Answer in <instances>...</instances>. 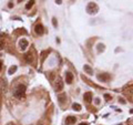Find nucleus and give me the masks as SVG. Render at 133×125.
<instances>
[{
    "label": "nucleus",
    "mask_w": 133,
    "mask_h": 125,
    "mask_svg": "<svg viewBox=\"0 0 133 125\" xmlns=\"http://www.w3.org/2000/svg\"><path fill=\"white\" fill-rule=\"evenodd\" d=\"M58 100L60 101V103H62V102L65 100V94L64 93H63V94H60V95H58Z\"/></svg>",
    "instance_id": "obj_14"
},
{
    "label": "nucleus",
    "mask_w": 133,
    "mask_h": 125,
    "mask_svg": "<svg viewBox=\"0 0 133 125\" xmlns=\"http://www.w3.org/2000/svg\"><path fill=\"white\" fill-rule=\"evenodd\" d=\"M26 93V86L22 84H19L17 88H16V90H14L13 92V95L16 96V97H18V99H21L22 96L25 95Z\"/></svg>",
    "instance_id": "obj_1"
},
{
    "label": "nucleus",
    "mask_w": 133,
    "mask_h": 125,
    "mask_svg": "<svg viewBox=\"0 0 133 125\" xmlns=\"http://www.w3.org/2000/svg\"><path fill=\"white\" fill-rule=\"evenodd\" d=\"M52 24H53V27H54V28H57V27H58L57 19H56V18H52Z\"/></svg>",
    "instance_id": "obj_17"
},
{
    "label": "nucleus",
    "mask_w": 133,
    "mask_h": 125,
    "mask_svg": "<svg viewBox=\"0 0 133 125\" xmlns=\"http://www.w3.org/2000/svg\"><path fill=\"white\" fill-rule=\"evenodd\" d=\"M83 99L86 101V103H90L91 101H92V93L91 92H86L84 95H83Z\"/></svg>",
    "instance_id": "obj_8"
},
{
    "label": "nucleus",
    "mask_w": 133,
    "mask_h": 125,
    "mask_svg": "<svg viewBox=\"0 0 133 125\" xmlns=\"http://www.w3.org/2000/svg\"><path fill=\"white\" fill-rule=\"evenodd\" d=\"M80 125H89V124H88V123H81Z\"/></svg>",
    "instance_id": "obj_25"
},
{
    "label": "nucleus",
    "mask_w": 133,
    "mask_h": 125,
    "mask_svg": "<svg viewBox=\"0 0 133 125\" xmlns=\"http://www.w3.org/2000/svg\"><path fill=\"white\" fill-rule=\"evenodd\" d=\"M83 70L86 71L89 75H92V74H93V70H92V68H91L90 65H88V64H84V66H83Z\"/></svg>",
    "instance_id": "obj_9"
},
{
    "label": "nucleus",
    "mask_w": 133,
    "mask_h": 125,
    "mask_svg": "<svg viewBox=\"0 0 133 125\" xmlns=\"http://www.w3.org/2000/svg\"><path fill=\"white\" fill-rule=\"evenodd\" d=\"M56 2H57L58 4H62V1H61V0H57V1H56Z\"/></svg>",
    "instance_id": "obj_21"
},
{
    "label": "nucleus",
    "mask_w": 133,
    "mask_h": 125,
    "mask_svg": "<svg viewBox=\"0 0 133 125\" xmlns=\"http://www.w3.org/2000/svg\"><path fill=\"white\" fill-rule=\"evenodd\" d=\"M34 31H36V33L37 34H39V36L43 34V32H44V30H43V26L42 24H37L36 28H34Z\"/></svg>",
    "instance_id": "obj_7"
},
{
    "label": "nucleus",
    "mask_w": 133,
    "mask_h": 125,
    "mask_svg": "<svg viewBox=\"0 0 133 125\" xmlns=\"http://www.w3.org/2000/svg\"><path fill=\"white\" fill-rule=\"evenodd\" d=\"M33 4H34V1H29L28 4H26V9H28V10H29V9L33 6Z\"/></svg>",
    "instance_id": "obj_16"
},
{
    "label": "nucleus",
    "mask_w": 133,
    "mask_h": 125,
    "mask_svg": "<svg viewBox=\"0 0 133 125\" xmlns=\"http://www.w3.org/2000/svg\"><path fill=\"white\" fill-rule=\"evenodd\" d=\"M98 51H99V52L104 51V44H102V43L98 44Z\"/></svg>",
    "instance_id": "obj_15"
},
{
    "label": "nucleus",
    "mask_w": 133,
    "mask_h": 125,
    "mask_svg": "<svg viewBox=\"0 0 133 125\" xmlns=\"http://www.w3.org/2000/svg\"><path fill=\"white\" fill-rule=\"evenodd\" d=\"M4 42H2V40L0 39V50H2V49H4Z\"/></svg>",
    "instance_id": "obj_18"
},
{
    "label": "nucleus",
    "mask_w": 133,
    "mask_h": 125,
    "mask_svg": "<svg viewBox=\"0 0 133 125\" xmlns=\"http://www.w3.org/2000/svg\"><path fill=\"white\" fill-rule=\"evenodd\" d=\"M17 65H12V66H10V69H9V71H8V73L9 74H13L16 71H17Z\"/></svg>",
    "instance_id": "obj_11"
},
{
    "label": "nucleus",
    "mask_w": 133,
    "mask_h": 125,
    "mask_svg": "<svg viewBox=\"0 0 133 125\" xmlns=\"http://www.w3.org/2000/svg\"><path fill=\"white\" fill-rule=\"evenodd\" d=\"M1 66H2V61L0 60V70H1Z\"/></svg>",
    "instance_id": "obj_24"
},
{
    "label": "nucleus",
    "mask_w": 133,
    "mask_h": 125,
    "mask_svg": "<svg viewBox=\"0 0 133 125\" xmlns=\"http://www.w3.org/2000/svg\"><path fill=\"white\" fill-rule=\"evenodd\" d=\"M98 11H99V7H98L97 4L94 2H90V4L86 6V12L89 15H95Z\"/></svg>",
    "instance_id": "obj_2"
},
{
    "label": "nucleus",
    "mask_w": 133,
    "mask_h": 125,
    "mask_svg": "<svg viewBox=\"0 0 133 125\" xmlns=\"http://www.w3.org/2000/svg\"><path fill=\"white\" fill-rule=\"evenodd\" d=\"M12 6H13V4H11V2H10V4H8V7H9V8H12Z\"/></svg>",
    "instance_id": "obj_23"
},
{
    "label": "nucleus",
    "mask_w": 133,
    "mask_h": 125,
    "mask_svg": "<svg viewBox=\"0 0 133 125\" xmlns=\"http://www.w3.org/2000/svg\"><path fill=\"white\" fill-rule=\"evenodd\" d=\"M119 102H121L122 104H125V103H126L125 101H124V99H123V97H120V99H119Z\"/></svg>",
    "instance_id": "obj_19"
},
{
    "label": "nucleus",
    "mask_w": 133,
    "mask_h": 125,
    "mask_svg": "<svg viewBox=\"0 0 133 125\" xmlns=\"http://www.w3.org/2000/svg\"><path fill=\"white\" fill-rule=\"evenodd\" d=\"M118 125H122V124H118Z\"/></svg>",
    "instance_id": "obj_27"
},
{
    "label": "nucleus",
    "mask_w": 133,
    "mask_h": 125,
    "mask_svg": "<svg viewBox=\"0 0 133 125\" xmlns=\"http://www.w3.org/2000/svg\"><path fill=\"white\" fill-rule=\"evenodd\" d=\"M131 113H133V110H131Z\"/></svg>",
    "instance_id": "obj_26"
},
{
    "label": "nucleus",
    "mask_w": 133,
    "mask_h": 125,
    "mask_svg": "<svg viewBox=\"0 0 133 125\" xmlns=\"http://www.w3.org/2000/svg\"><path fill=\"white\" fill-rule=\"evenodd\" d=\"M104 97H105V99H107V100H108V101H109V100H110V99H111V96L109 95V94H104Z\"/></svg>",
    "instance_id": "obj_20"
},
{
    "label": "nucleus",
    "mask_w": 133,
    "mask_h": 125,
    "mask_svg": "<svg viewBox=\"0 0 133 125\" xmlns=\"http://www.w3.org/2000/svg\"><path fill=\"white\" fill-rule=\"evenodd\" d=\"M98 80L99 81H102V82H108L110 80V75L108 73H102V74H99L98 75Z\"/></svg>",
    "instance_id": "obj_3"
},
{
    "label": "nucleus",
    "mask_w": 133,
    "mask_h": 125,
    "mask_svg": "<svg viewBox=\"0 0 133 125\" xmlns=\"http://www.w3.org/2000/svg\"><path fill=\"white\" fill-rule=\"evenodd\" d=\"M73 123H76V117H73V116H69V117H67V120H65V124L71 125V124H73Z\"/></svg>",
    "instance_id": "obj_10"
},
{
    "label": "nucleus",
    "mask_w": 133,
    "mask_h": 125,
    "mask_svg": "<svg viewBox=\"0 0 133 125\" xmlns=\"http://www.w3.org/2000/svg\"><path fill=\"white\" fill-rule=\"evenodd\" d=\"M25 59L27 60V62H31L32 61V56H31V53H27V54H25Z\"/></svg>",
    "instance_id": "obj_12"
},
{
    "label": "nucleus",
    "mask_w": 133,
    "mask_h": 125,
    "mask_svg": "<svg viewBox=\"0 0 133 125\" xmlns=\"http://www.w3.org/2000/svg\"><path fill=\"white\" fill-rule=\"evenodd\" d=\"M19 47H20V49H21L22 51L26 50L27 47H28V41L26 40V39H21V40L19 41Z\"/></svg>",
    "instance_id": "obj_4"
},
{
    "label": "nucleus",
    "mask_w": 133,
    "mask_h": 125,
    "mask_svg": "<svg viewBox=\"0 0 133 125\" xmlns=\"http://www.w3.org/2000/svg\"><path fill=\"white\" fill-rule=\"evenodd\" d=\"M72 81H73V74L71 72H67L65 73V82L68 83V84H71Z\"/></svg>",
    "instance_id": "obj_6"
},
{
    "label": "nucleus",
    "mask_w": 133,
    "mask_h": 125,
    "mask_svg": "<svg viewBox=\"0 0 133 125\" xmlns=\"http://www.w3.org/2000/svg\"><path fill=\"white\" fill-rule=\"evenodd\" d=\"M54 86H56V90H57V91H60V90L63 89V83L61 82V79H60V77H58L57 79V81H56V85H54Z\"/></svg>",
    "instance_id": "obj_5"
},
{
    "label": "nucleus",
    "mask_w": 133,
    "mask_h": 125,
    "mask_svg": "<svg viewBox=\"0 0 133 125\" xmlns=\"http://www.w3.org/2000/svg\"><path fill=\"white\" fill-rule=\"evenodd\" d=\"M95 103H97V104L100 103V101H99V99H95Z\"/></svg>",
    "instance_id": "obj_22"
},
{
    "label": "nucleus",
    "mask_w": 133,
    "mask_h": 125,
    "mask_svg": "<svg viewBox=\"0 0 133 125\" xmlns=\"http://www.w3.org/2000/svg\"><path fill=\"white\" fill-rule=\"evenodd\" d=\"M72 109L74 111H80L81 110V105H80L79 103H74L73 105H72Z\"/></svg>",
    "instance_id": "obj_13"
}]
</instances>
